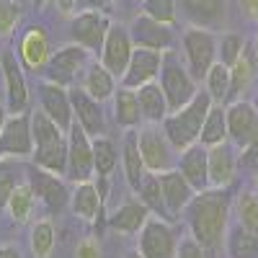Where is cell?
Segmentation results:
<instances>
[{
  "label": "cell",
  "instance_id": "6da1fadb",
  "mask_svg": "<svg viewBox=\"0 0 258 258\" xmlns=\"http://www.w3.org/2000/svg\"><path fill=\"white\" fill-rule=\"evenodd\" d=\"M230 212H232L230 188H207L199 191L181 214L188 225V235L207 250L209 258H217L225 250Z\"/></svg>",
  "mask_w": 258,
  "mask_h": 258
},
{
  "label": "cell",
  "instance_id": "7a4b0ae2",
  "mask_svg": "<svg viewBox=\"0 0 258 258\" xmlns=\"http://www.w3.org/2000/svg\"><path fill=\"white\" fill-rule=\"evenodd\" d=\"M209 109H212V98L207 96V91H197V96H194L186 106L170 111L160 121L168 142L173 145L178 153L199 142V132H202V124H204V116H207Z\"/></svg>",
  "mask_w": 258,
  "mask_h": 258
},
{
  "label": "cell",
  "instance_id": "3957f363",
  "mask_svg": "<svg viewBox=\"0 0 258 258\" xmlns=\"http://www.w3.org/2000/svg\"><path fill=\"white\" fill-rule=\"evenodd\" d=\"M137 147H140V155H142V163L147 168V173L160 176V173H165V170L176 168L178 150L168 142L160 124H140Z\"/></svg>",
  "mask_w": 258,
  "mask_h": 258
},
{
  "label": "cell",
  "instance_id": "277c9868",
  "mask_svg": "<svg viewBox=\"0 0 258 258\" xmlns=\"http://www.w3.org/2000/svg\"><path fill=\"white\" fill-rule=\"evenodd\" d=\"M160 91H163V96H165V101H168V109L170 111H176V109H181V106H186L194 96H197V80H194L191 75H188V70H186V64L176 57V52L170 49V52H165L163 54V62H160ZM168 111V114H170Z\"/></svg>",
  "mask_w": 258,
  "mask_h": 258
},
{
  "label": "cell",
  "instance_id": "5b68a950",
  "mask_svg": "<svg viewBox=\"0 0 258 258\" xmlns=\"http://www.w3.org/2000/svg\"><path fill=\"white\" fill-rule=\"evenodd\" d=\"M181 47H183V64L194 80H204L209 68L217 62V36L209 29L199 26H188L181 36Z\"/></svg>",
  "mask_w": 258,
  "mask_h": 258
},
{
  "label": "cell",
  "instance_id": "8992f818",
  "mask_svg": "<svg viewBox=\"0 0 258 258\" xmlns=\"http://www.w3.org/2000/svg\"><path fill=\"white\" fill-rule=\"evenodd\" d=\"M178 240L181 238L173 225L150 214V220L137 232V253L142 258H176Z\"/></svg>",
  "mask_w": 258,
  "mask_h": 258
},
{
  "label": "cell",
  "instance_id": "52a82bcc",
  "mask_svg": "<svg viewBox=\"0 0 258 258\" xmlns=\"http://www.w3.org/2000/svg\"><path fill=\"white\" fill-rule=\"evenodd\" d=\"M68 176L75 183H85L96 176L93 170V140L88 137V132L73 121L68 129Z\"/></svg>",
  "mask_w": 258,
  "mask_h": 258
},
{
  "label": "cell",
  "instance_id": "ba28073f",
  "mask_svg": "<svg viewBox=\"0 0 258 258\" xmlns=\"http://www.w3.org/2000/svg\"><path fill=\"white\" fill-rule=\"evenodd\" d=\"M91 62V52L83 49L78 44H68V47H59L57 52L49 54L47 64H44V75L49 83H57V85H64L70 88L75 83V78L80 73H85Z\"/></svg>",
  "mask_w": 258,
  "mask_h": 258
},
{
  "label": "cell",
  "instance_id": "9c48e42d",
  "mask_svg": "<svg viewBox=\"0 0 258 258\" xmlns=\"http://www.w3.org/2000/svg\"><path fill=\"white\" fill-rule=\"evenodd\" d=\"M24 181L34 191L36 202L44 204L49 214L64 209V204L70 202V191H68V186H64V181L57 173H49V170L29 165V168H24Z\"/></svg>",
  "mask_w": 258,
  "mask_h": 258
},
{
  "label": "cell",
  "instance_id": "30bf717a",
  "mask_svg": "<svg viewBox=\"0 0 258 258\" xmlns=\"http://www.w3.org/2000/svg\"><path fill=\"white\" fill-rule=\"evenodd\" d=\"M34 153V137H31V114L18 111L6 116L0 124V155L6 158H29Z\"/></svg>",
  "mask_w": 258,
  "mask_h": 258
},
{
  "label": "cell",
  "instance_id": "8fae6325",
  "mask_svg": "<svg viewBox=\"0 0 258 258\" xmlns=\"http://www.w3.org/2000/svg\"><path fill=\"white\" fill-rule=\"evenodd\" d=\"M111 29V21L103 11H80L70 21V39L73 44L88 49L91 54H101L103 39Z\"/></svg>",
  "mask_w": 258,
  "mask_h": 258
},
{
  "label": "cell",
  "instance_id": "7c38bea8",
  "mask_svg": "<svg viewBox=\"0 0 258 258\" xmlns=\"http://www.w3.org/2000/svg\"><path fill=\"white\" fill-rule=\"evenodd\" d=\"M225 121H227V142L235 150H245L258 129V109L250 101H232L225 106Z\"/></svg>",
  "mask_w": 258,
  "mask_h": 258
},
{
  "label": "cell",
  "instance_id": "4fadbf2b",
  "mask_svg": "<svg viewBox=\"0 0 258 258\" xmlns=\"http://www.w3.org/2000/svg\"><path fill=\"white\" fill-rule=\"evenodd\" d=\"M129 36H132V44L135 47H142V49H153V52H170L173 49V41H176V34L168 24H158V21L147 18L145 13H140L132 26H129Z\"/></svg>",
  "mask_w": 258,
  "mask_h": 258
},
{
  "label": "cell",
  "instance_id": "5bb4252c",
  "mask_svg": "<svg viewBox=\"0 0 258 258\" xmlns=\"http://www.w3.org/2000/svg\"><path fill=\"white\" fill-rule=\"evenodd\" d=\"M132 52H135V44H132V36H129V29L111 24L109 34L103 39V47H101V64L114 78H121Z\"/></svg>",
  "mask_w": 258,
  "mask_h": 258
},
{
  "label": "cell",
  "instance_id": "9a60e30c",
  "mask_svg": "<svg viewBox=\"0 0 258 258\" xmlns=\"http://www.w3.org/2000/svg\"><path fill=\"white\" fill-rule=\"evenodd\" d=\"M160 62H163V54H160V52L135 47V52H132V57H129V64H126L124 75L119 78L121 88L137 91L140 85L155 83L158 75H160Z\"/></svg>",
  "mask_w": 258,
  "mask_h": 258
},
{
  "label": "cell",
  "instance_id": "2e32d148",
  "mask_svg": "<svg viewBox=\"0 0 258 258\" xmlns=\"http://www.w3.org/2000/svg\"><path fill=\"white\" fill-rule=\"evenodd\" d=\"M207 176L209 188H230L238 176V153L230 142L207 147Z\"/></svg>",
  "mask_w": 258,
  "mask_h": 258
},
{
  "label": "cell",
  "instance_id": "e0dca14e",
  "mask_svg": "<svg viewBox=\"0 0 258 258\" xmlns=\"http://www.w3.org/2000/svg\"><path fill=\"white\" fill-rule=\"evenodd\" d=\"M70 106H73V121H78L88 137H101L106 132V119H103V109L96 98H91L80 85H70Z\"/></svg>",
  "mask_w": 258,
  "mask_h": 258
},
{
  "label": "cell",
  "instance_id": "ac0fdd59",
  "mask_svg": "<svg viewBox=\"0 0 258 258\" xmlns=\"http://www.w3.org/2000/svg\"><path fill=\"white\" fill-rule=\"evenodd\" d=\"M39 111H44L62 132H68L73 124V106H70V93L64 85L57 83H39Z\"/></svg>",
  "mask_w": 258,
  "mask_h": 258
},
{
  "label": "cell",
  "instance_id": "d6986e66",
  "mask_svg": "<svg viewBox=\"0 0 258 258\" xmlns=\"http://www.w3.org/2000/svg\"><path fill=\"white\" fill-rule=\"evenodd\" d=\"M158 183H160V194H163V202H165V209L173 220H181L183 209L188 207V202L197 197V191L191 188V183L178 173V170H165V173L158 176Z\"/></svg>",
  "mask_w": 258,
  "mask_h": 258
},
{
  "label": "cell",
  "instance_id": "ffe728a7",
  "mask_svg": "<svg viewBox=\"0 0 258 258\" xmlns=\"http://www.w3.org/2000/svg\"><path fill=\"white\" fill-rule=\"evenodd\" d=\"M0 68H3V78H6V98H8L11 114L26 111L29 88H26V78H24V70H21V62L16 59L13 52H3Z\"/></svg>",
  "mask_w": 258,
  "mask_h": 258
},
{
  "label": "cell",
  "instance_id": "44dd1931",
  "mask_svg": "<svg viewBox=\"0 0 258 258\" xmlns=\"http://www.w3.org/2000/svg\"><path fill=\"white\" fill-rule=\"evenodd\" d=\"M52 49H49V34L41 29L39 24L29 26L21 36V47H18V57L26 64L31 73H44V64L49 59Z\"/></svg>",
  "mask_w": 258,
  "mask_h": 258
},
{
  "label": "cell",
  "instance_id": "7402d4cb",
  "mask_svg": "<svg viewBox=\"0 0 258 258\" xmlns=\"http://www.w3.org/2000/svg\"><path fill=\"white\" fill-rule=\"evenodd\" d=\"M176 170L191 183L194 191H207L209 188V176H207V147L204 145H191L178 153Z\"/></svg>",
  "mask_w": 258,
  "mask_h": 258
},
{
  "label": "cell",
  "instance_id": "603a6c76",
  "mask_svg": "<svg viewBox=\"0 0 258 258\" xmlns=\"http://www.w3.org/2000/svg\"><path fill=\"white\" fill-rule=\"evenodd\" d=\"M186 18L199 29H217L225 21V0H181Z\"/></svg>",
  "mask_w": 258,
  "mask_h": 258
},
{
  "label": "cell",
  "instance_id": "cb8c5ba5",
  "mask_svg": "<svg viewBox=\"0 0 258 258\" xmlns=\"http://www.w3.org/2000/svg\"><path fill=\"white\" fill-rule=\"evenodd\" d=\"M70 204L75 217L88 220V222H98L101 212H103V197L98 194V186L85 181V183H75V191L70 194Z\"/></svg>",
  "mask_w": 258,
  "mask_h": 258
},
{
  "label": "cell",
  "instance_id": "d4e9b609",
  "mask_svg": "<svg viewBox=\"0 0 258 258\" xmlns=\"http://www.w3.org/2000/svg\"><path fill=\"white\" fill-rule=\"evenodd\" d=\"M137 93V103H140V114H142V124H160L165 116H168V101L160 91L158 80L155 83H147V85H140L135 91Z\"/></svg>",
  "mask_w": 258,
  "mask_h": 258
},
{
  "label": "cell",
  "instance_id": "484cf974",
  "mask_svg": "<svg viewBox=\"0 0 258 258\" xmlns=\"http://www.w3.org/2000/svg\"><path fill=\"white\" fill-rule=\"evenodd\" d=\"M147 220H150L147 207H145L140 199H129V202H124L116 212H111L109 227L116 230V232H124V235H137Z\"/></svg>",
  "mask_w": 258,
  "mask_h": 258
},
{
  "label": "cell",
  "instance_id": "4316f807",
  "mask_svg": "<svg viewBox=\"0 0 258 258\" xmlns=\"http://www.w3.org/2000/svg\"><path fill=\"white\" fill-rule=\"evenodd\" d=\"M80 88L88 93L91 98H96L98 103H103V101H109V98L114 96V91H116V78L106 70L101 62H93V64H88V68H85Z\"/></svg>",
  "mask_w": 258,
  "mask_h": 258
},
{
  "label": "cell",
  "instance_id": "83f0119b",
  "mask_svg": "<svg viewBox=\"0 0 258 258\" xmlns=\"http://www.w3.org/2000/svg\"><path fill=\"white\" fill-rule=\"evenodd\" d=\"M121 168H124V178L129 183V188H137L142 176L147 173V168L142 163L140 147H137V129H126L124 142H121Z\"/></svg>",
  "mask_w": 258,
  "mask_h": 258
},
{
  "label": "cell",
  "instance_id": "f1b7e54d",
  "mask_svg": "<svg viewBox=\"0 0 258 258\" xmlns=\"http://www.w3.org/2000/svg\"><path fill=\"white\" fill-rule=\"evenodd\" d=\"M31 158H34L36 168L49 170V173H57V176H64V173H68V137L57 140L52 145L34 147Z\"/></svg>",
  "mask_w": 258,
  "mask_h": 258
},
{
  "label": "cell",
  "instance_id": "f546056e",
  "mask_svg": "<svg viewBox=\"0 0 258 258\" xmlns=\"http://www.w3.org/2000/svg\"><path fill=\"white\" fill-rule=\"evenodd\" d=\"M111 98H114V119H116V124L124 126V129H137L142 124L137 93L132 88H121L119 85Z\"/></svg>",
  "mask_w": 258,
  "mask_h": 258
},
{
  "label": "cell",
  "instance_id": "4dcf8cb0",
  "mask_svg": "<svg viewBox=\"0 0 258 258\" xmlns=\"http://www.w3.org/2000/svg\"><path fill=\"white\" fill-rule=\"evenodd\" d=\"M135 194H137V199L147 207V212L153 214V217H160L165 222H173V217H170L168 209H165L163 194H160V183H158V176L155 173H145L142 181H140V186L135 188Z\"/></svg>",
  "mask_w": 258,
  "mask_h": 258
},
{
  "label": "cell",
  "instance_id": "1f68e13d",
  "mask_svg": "<svg viewBox=\"0 0 258 258\" xmlns=\"http://www.w3.org/2000/svg\"><path fill=\"white\" fill-rule=\"evenodd\" d=\"M227 142V121H225V106L222 103H212V109L204 116L202 132H199V145L214 147Z\"/></svg>",
  "mask_w": 258,
  "mask_h": 258
},
{
  "label": "cell",
  "instance_id": "d6a6232c",
  "mask_svg": "<svg viewBox=\"0 0 258 258\" xmlns=\"http://www.w3.org/2000/svg\"><path fill=\"white\" fill-rule=\"evenodd\" d=\"M225 253L227 258H258V235L243 230L240 225L227 227Z\"/></svg>",
  "mask_w": 258,
  "mask_h": 258
},
{
  "label": "cell",
  "instance_id": "836d02e7",
  "mask_svg": "<svg viewBox=\"0 0 258 258\" xmlns=\"http://www.w3.org/2000/svg\"><path fill=\"white\" fill-rule=\"evenodd\" d=\"M116 163H119V150L116 145L101 135V137H93V170H96V176L103 178V181H109L111 173L116 170Z\"/></svg>",
  "mask_w": 258,
  "mask_h": 258
},
{
  "label": "cell",
  "instance_id": "e575fe53",
  "mask_svg": "<svg viewBox=\"0 0 258 258\" xmlns=\"http://www.w3.org/2000/svg\"><path fill=\"white\" fill-rule=\"evenodd\" d=\"M29 243H31V253L34 258H49L54 245H57V230H54V222L49 217L34 222L31 227V235H29Z\"/></svg>",
  "mask_w": 258,
  "mask_h": 258
},
{
  "label": "cell",
  "instance_id": "d590c367",
  "mask_svg": "<svg viewBox=\"0 0 258 258\" xmlns=\"http://www.w3.org/2000/svg\"><path fill=\"white\" fill-rule=\"evenodd\" d=\"M255 59H253V54L245 49L243 54H240V59L230 68V98L232 101H238V96L248 88V85L253 83V75H255ZM227 98V101H230Z\"/></svg>",
  "mask_w": 258,
  "mask_h": 258
},
{
  "label": "cell",
  "instance_id": "8d00e7d4",
  "mask_svg": "<svg viewBox=\"0 0 258 258\" xmlns=\"http://www.w3.org/2000/svg\"><path fill=\"white\" fill-rule=\"evenodd\" d=\"M204 85H207V96L212 98V103H225L230 98V68L214 62L209 73L204 75Z\"/></svg>",
  "mask_w": 258,
  "mask_h": 258
},
{
  "label": "cell",
  "instance_id": "74e56055",
  "mask_svg": "<svg viewBox=\"0 0 258 258\" xmlns=\"http://www.w3.org/2000/svg\"><path fill=\"white\" fill-rule=\"evenodd\" d=\"M31 137H34V147H41V145H52L57 140H64L68 132L62 129L44 114V111H31Z\"/></svg>",
  "mask_w": 258,
  "mask_h": 258
},
{
  "label": "cell",
  "instance_id": "f35d334b",
  "mask_svg": "<svg viewBox=\"0 0 258 258\" xmlns=\"http://www.w3.org/2000/svg\"><path fill=\"white\" fill-rule=\"evenodd\" d=\"M34 207H36V197H34V191L29 188V183H18L16 191L11 194V199H8V212H11V217L16 222H29L31 220V214H34Z\"/></svg>",
  "mask_w": 258,
  "mask_h": 258
},
{
  "label": "cell",
  "instance_id": "ab89813d",
  "mask_svg": "<svg viewBox=\"0 0 258 258\" xmlns=\"http://www.w3.org/2000/svg\"><path fill=\"white\" fill-rule=\"evenodd\" d=\"M235 214H238V225L253 235H258V199L253 188H245L235 199Z\"/></svg>",
  "mask_w": 258,
  "mask_h": 258
},
{
  "label": "cell",
  "instance_id": "60d3db41",
  "mask_svg": "<svg viewBox=\"0 0 258 258\" xmlns=\"http://www.w3.org/2000/svg\"><path fill=\"white\" fill-rule=\"evenodd\" d=\"M18 183H24V168L16 160H0V212L8 207V199Z\"/></svg>",
  "mask_w": 258,
  "mask_h": 258
},
{
  "label": "cell",
  "instance_id": "b9f144b4",
  "mask_svg": "<svg viewBox=\"0 0 258 258\" xmlns=\"http://www.w3.org/2000/svg\"><path fill=\"white\" fill-rule=\"evenodd\" d=\"M245 49H248V47H245L243 34H235V31L222 34V36L217 39V57H220L217 62L225 64V68H232V64L240 59V54H243Z\"/></svg>",
  "mask_w": 258,
  "mask_h": 258
},
{
  "label": "cell",
  "instance_id": "7bdbcfd3",
  "mask_svg": "<svg viewBox=\"0 0 258 258\" xmlns=\"http://www.w3.org/2000/svg\"><path fill=\"white\" fill-rule=\"evenodd\" d=\"M142 13L147 18L158 21V24H176L178 18V6L176 0H142Z\"/></svg>",
  "mask_w": 258,
  "mask_h": 258
},
{
  "label": "cell",
  "instance_id": "ee69618b",
  "mask_svg": "<svg viewBox=\"0 0 258 258\" xmlns=\"http://www.w3.org/2000/svg\"><path fill=\"white\" fill-rule=\"evenodd\" d=\"M21 13H24V0H0V36L16 31Z\"/></svg>",
  "mask_w": 258,
  "mask_h": 258
},
{
  "label": "cell",
  "instance_id": "f6af8a7d",
  "mask_svg": "<svg viewBox=\"0 0 258 258\" xmlns=\"http://www.w3.org/2000/svg\"><path fill=\"white\" fill-rule=\"evenodd\" d=\"M176 258H209L207 250L191 238V235H186V238L178 240V250H176Z\"/></svg>",
  "mask_w": 258,
  "mask_h": 258
},
{
  "label": "cell",
  "instance_id": "bcb514c9",
  "mask_svg": "<svg viewBox=\"0 0 258 258\" xmlns=\"http://www.w3.org/2000/svg\"><path fill=\"white\" fill-rule=\"evenodd\" d=\"M78 258H101V255H98V245H96L93 238H88V240H83V243H80V248H78Z\"/></svg>",
  "mask_w": 258,
  "mask_h": 258
},
{
  "label": "cell",
  "instance_id": "7dc6e473",
  "mask_svg": "<svg viewBox=\"0 0 258 258\" xmlns=\"http://www.w3.org/2000/svg\"><path fill=\"white\" fill-rule=\"evenodd\" d=\"M240 13L250 21H258V0H238Z\"/></svg>",
  "mask_w": 258,
  "mask_h": 258
},
{
  "label": "cell",
  "instance_id": "c3c4849f",
  "mask_svg": "<svg viewBox=\"0 0 258 258\" xmlns=\"http://www.w3.org/2000/svg\"><path fill=\"white\" fill-rule=\"evenodd\" d=\"M78 6L83 11H103L109 6V0H78Z\"/></svg>",
  "mask_w": 258,
  "mask_h": 258
},
{
  "label": "cell",
  "instance_id": "681fc988",
  "mask_svg": "<svg viewBox=\"0 0 258 258\" xmlns=\"http://www.w3.org/2000/svg\"><path fill=\"white\" fill-rule=\"evenodd\" d=\"M0 258H24L16 245H0Z\"/></svg>",
  "mask_w": 258,
  "mask_h": 258
},
{
  "label": "cell",
  "instance_id": "f907efd6",
  "mask_svg": "<svg viewBox=\"0 0 258 258\" xmlns=\"http://www.w3.org/2000/svg\"><path fill=\"white\" fill-rule=\"evenodd\" d=\"M54 6L62 11V13H73L78 8V0H54Z\"/></svg>",
  "mask_w": 258,
  "mask_h": 258
},
{
  "label": "cell",
  "instance_id": "816d5d0a",
  "mask_svg": "<svg viewBox=\"0 0 258 258\" xmlns=\"http://www.w3.org/2000/svg\"><path fill=\"white\" fill-rule=\"evenodd\" d=\"M250 54H253V59H255V64H258V31H255V39H253V49H250Z\"/></svg>",
  "mask_w": 258,
  "mask_h": 258
},
{
  "label": "cell",
  "instance_id": "f5cc1de1",
  "mask_svg": "<svg viewBox=\"0 0 258 258\" xmlns=\"http://www.w3.org/2000/svg\"><path fill=\"white\" fill-rule=\"evenodd\" d=\"M126 258H142V255H140L137 250H132V253H126Z\"/></svg>",
  "mask_w": 258,
  "mask_h": 258
},
{
  "label": "cell",
  "instance_id": "db71d44e",
  "mask_svg": "<svg viewBox=\"0 0 258 258\" xmlns=\"http://www.w3.org/2000/svg\"><path fill=\"white\" fill-rule=\"evenodd\" d=\"M253 194H255V199H258V176H255V183H253Z\"/></svg>",
  "mask_w": 258,
  "mask_h": 258
},
{
  "label": "cell",
  "instance_id": "11a10c76",
  "mask_svg": "<svg viewBox=\"0 0 258 258\" xmlns=\"http://www.w3.org/2000/svg\"><path fill=\"white\" fill-rule=\"evenodd\" d=\"M34 3H36V6H44V3H47V0H34Z\"/></svg>",
  "mask_w": 258,
  "mask_h": 258
}]
</instances>
